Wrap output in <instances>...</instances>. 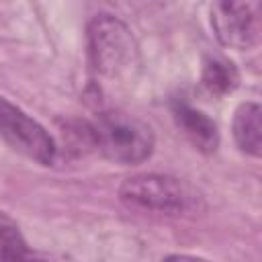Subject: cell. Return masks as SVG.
<instances>
[{
  "instance_id": "ba28073f",
  "label": "cell",
  "mask_w": 262,
  "mask_h": 262,
  "mask_svg": "<svg viewBox=\"0 0 262 262\" xmlns=\"http://www.w3.org/2000/svg\"><path fill=\"white\" fill-rule=\"evenodd\" d=\"M0 262H47L29 248L18 225L0 211Z\"/></svg>"
},
{
  "instance_id": "30bf717a",
  "label": "cell",
  "mask_w": 262,
  "mask_h": 262,
  "mask_svg": "<svg viewBox=\"0 0 262 262\" xmlns=\"http://www.w3.org/2000/svg\"><path fill=\"white\" fill-rule=\"evenodd\" d=\"M162 262H209V260L196 258V256H186V254H172V256H166Z\"/></svg>"
},
{
  "instance_id": "9c48e42d",
  "label": "cell",
  "mask_w": 262,
  "mask_h": 262,
  "mask_svg": "<svg viewBox=\"0 0 262 262\" xmlns=\"http://www.w3.org/2000/svg\"><path fill=\"white\" fill-rule=\"evenodd\" d=\"M201 82L209 94L223 96V94L235 90V86L239 82V74L231 61L221 59V57H209L203 66Z\"/></svg>"
},
{
  "instance_id": "8992f818",
  "label": "cell",
  "mask_w": 262,
  "mask_h": 262,
  "mask_svg": "<svg viewBox=\"0 0 262 262\" xmlns=\"http://www.w3.org/2000/svg\"><path fill=\"white\" fill-rule=\"evenodd\" d=\"M174 121L178 129L184 133V137L201 151L211 154L219 145V133L217 125L199 108H192L186 102H176L174 108Z\"/></svg>"
},
{
  "instance_id": "277c9868",
  "label": "cell",
  "mask_w": 262,
  "mask_h": 262,
  "mask_svg": "<svg viewBox=\"0 0 262 262\" xmlns=\"http://www.w3.org/2000/svg\"><path fill=\"white\" fill-rule=\"evenodd\" d=\"M0 135L18 154L43 166L55 160V143L51 135L25 111L0 96Z\"/></svg>"
},
{
  "instance_id": "6da1fadb",
  "label": "cell",
  "mask_w": 262,
  "mask_h": 262,
  "mask_svg": "<svg viewBox=\"0 0 262 262\" xmlns=\"http://www.w3.org/2000/svg\"><path fill=\"white\" fill-rule=\"evenodd\" d=\"M92 147H96L106 160L131 166L147 160L154 151V131L151 127L123 111L98 113L92 123H88Z\"/></svg>"
},
{
  "instance_id": "3957f363",
  "label": "cell",
  "mask_w": 262,
  "mask_h": 262,
  "mask_svg": "<svg viewBox=\"0 0 262 262\" xmlns=\"http://www.w3.org/2000/svg\"><path fill=\"white\" fill-rule=\"evenodd\" d=\"M119 199L125 207L151 215H180L194 203L192 192L168 174H135L119 186Z\"/></svg>"
},
{
  "instance_id": "52a82bcc",
  "label": "cell",
  "mask_w": 262,
  "mask_h": 262,
  "mask_svg": "<svg viewBox=\"0 0 262 262\" xmlns=\"http://www.w3.org/2000/svg\"><path fill=\"white\" fill-rule=\"evenodd\" d=\"M262 108L258 102H244L237 106L233 117V137L242 151L250 156H260L262 151Z\"/></svg>"
},
{
  "instance_id": "7a4b0ae2",
  "label": "cell",
  "mask_w": 262,
  "mask_h": 262,
  "mask_svg": "<svg viewBox=\"0 0 262 262\" xmlns=\"http://www.w3.org/2000/svg\"><path fill=\"white\" fill-rule=\"evenodd\" d=\"M88 53L96 74L123 78L137 63V45L131 31L111 14H98L88 25Z\"/></svg>"
},
{
  "instance_id": "5b68a950",
  "label": "cell",
  "mask_w": 262,
  "mask_h": 262,
  "mask_svg": "<svg viewBox=\"0 0 262 262\" xmlns=\"http://www.w3.org/2000/svg\"><path fill=\"white\" fill-rule=\"evenodd\" d=\"M211 25L223 45L250 49L260 41V4L227 0L215 2L211 6Z\"/></svg>"
}]
</instances>
